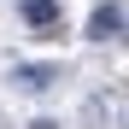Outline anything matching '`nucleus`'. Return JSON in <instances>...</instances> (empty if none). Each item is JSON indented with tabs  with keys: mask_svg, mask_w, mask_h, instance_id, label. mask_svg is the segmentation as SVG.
Listing matches in <instances>:
<instances>
[{
	"mask_svg": "<svg viewBox=\"0 0 129 129\" xmlns=\"http://www.w3.org/2000/svg\"><path fill=\"white\" fill-rule=\"evenodd\" d=\"M112 106H117V100H106V94H94L88 106H82V123H88V129H100L106 117H112Z\"/></svg>",
	"mask_w": 129,
	"mask_h": 129,
	"instance_id": "20e7f679",
	"label": "nucleus"
},
{
	"mask_svg": "<svg viewBox=\"0 0 129 129\" xmlns=\"http://www.w3.org/2000/svg\"><path fill=\"white\" fill-rule=\"evenodd\" d=\"M112 117H117V129H129V100H117V106H112Z\"/></svg>",
	"mask_w": 129,
	"mask_h": 129,
	"instance_id": "39448f33",
	"label": "nucleus"
},
{
	"mask_svg": "<svg viewBox=\"0 0 129 129\" xmlns=\"http://www.w3.org/2000/svg\"><path fill=\"white\" fill-rule=\"evenodd\" d=\"M0 129H6V123H0Z\"/></svg>",
	"mask_w": 129,
	"mask_h": 129,
	"instance_id": "423d86ee",
	"label": "nucleus"
},
{
	"mask_svg": "<svg viewBox=\"0 0 129 129\" xmlns=\"http://www.w3.org/2000/svg\"><path fill=\"white\" fill-rule=\"evenodd\" d=\"M64 82V64H12V88L18 94H53Z\"/></svg>",
	"mask_w": 129,
	"mask_h": 129,
	"instance_id": "f03ea898",
	"label": "nucleus"
},
{
	"mask_svg": "<svg viewBox=\"0 0 129 129\" xmlns=\"http://www.w3.org/2000/svg\"><path fill=\"white\" fill-rule=\"evenodd\" d=\"M123 29H129V6L123 0H100L88 12V41H117Z\"/></svg>",
	"mask_w": 129,
	"mask_h": 129,
	"instance_id": "f257e3e1",
	"label": "nucleus"
},
{
	"mask_svg": "<svg viewBox=\"0 0 129 129\" xmlns=\"http://www.w3.org/2000/svg\"><path fill=\"white\" fill-rule=\"evenodd\" d=\"M18 18H24L35 35H59L64 29V6L59 0H18Z\"/></svg>",
	"mask_w": 129,
	"mask_h": 129,
	"instance_id": "7ed1b4c3",
	"label": "nucleus"
}]
</instances>
